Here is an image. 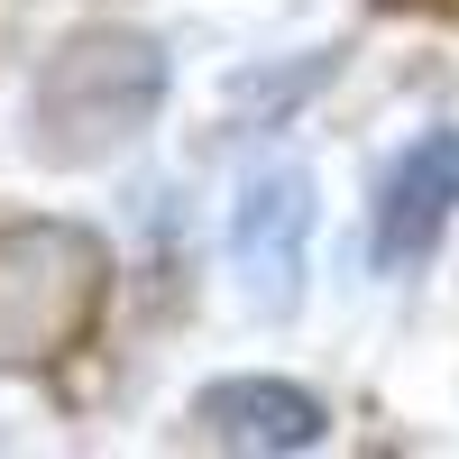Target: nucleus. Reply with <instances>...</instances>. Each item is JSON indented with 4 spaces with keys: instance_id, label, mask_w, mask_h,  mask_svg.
Wrapping results in <instances>:
<instances>
[{
    "instance_id": "nucleus-5",
    "label": "nucleus",
    "mask_w": 459,
    "mask_h": 459,
    "mask_svg": "<svg viewBox=\"0 0 459 459\" xmlns=\"http://www.w3.org/2000/svg\"><path fill=\"white\" fill-rule=\"evenodd\" d=\"M194 432L248 459H294V450H322L331 404L294 377H212V386H194Z\"/></svg>"
},
{
    "instance_id": "nucleus-4",
    "label": "nucleus",
    "mask_w": 459,
    "mask_h": 459,
    "mask_svg": "<svg viewBox=\"0 0 459 459\" xmlns=\"http://www.w3.org/2000/svg\"><path fill=\"white\" fill-rule=\"evenodd\" d=\"M459 221V129H423L395 147V166L377 175V230H368V257L404 276L423 266Z\"/></svg>"
},
{
    "instance_id": "nucleus-2",
    "label": "nucleus",
    "mask_w": 459,
    "mask_h": 459,
    "mask_svg": "<svg viewBox=\"0 0 459 459\" xmlns=\"http://www.w3.org/2000/svg\"><path fill=\"white\" fill-rule=\"evenodd\" d=\"M110 248L83 221H10L0 230V377H37L74 359L101 322Z\"/></svg>"
},
{
    "instance_id": "nucleus-1",
    "label": "nucleus",
    "mask_w": 459,
    "mask_h": 459,
    "mask_svg": "<svg viewBox=\"0 0 459 459\" xmlns=\"http://www.w3.org/2000/svg\"><path fill=\"white\" fill-rule=\"evenodd\" d=\"M166 92H175L166 37L129 28V19H92V28L56 37V56L28 83V157L56 166V175L110 166L120 147H138L157 129Z\"/></svg>"
},
{
    "instance_id": "nucleus-3",
    "label": "nucleus",
    "mask_w": 459,
    "mask_h": 459,
    "mask_svg": "<svg viewBox=\"0 0 459 459\" xmlns=\"http://www.w3.org/2000/svg\"><path fill=\"white\" fill-rule=\"evenodd\" d=\"M313 175L294 157H257L239 175V194H230V276H239L248 313H294L303 303V266H313Z\"/></svg>"
}]
</instances>
